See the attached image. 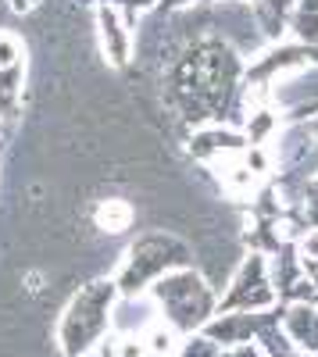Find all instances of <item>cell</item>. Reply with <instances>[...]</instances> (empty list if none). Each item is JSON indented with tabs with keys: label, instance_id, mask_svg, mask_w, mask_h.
Segmentation results:
<instances>
[{
	"label": "cell",
	"instance_id": "10",
	"mask_svg": "<svg viewBox=\"0 0 318 357\" xmlns=\"http://www.w3.org/2000/svg\"><path fill=\"white\" fill-rule=\"evenodd\" d=\"M250 11L265 43H279L290 36V15L297 11V0H254Z\"/></svg>",
	"mask_w": 318,
	"mask_h": 357
},
{
	"label": "cell",
	"instance_id": "1",
	"mask_svg": "<svg viewBox=\"0 0 318 357\" xmlns=\"http://www.w3.org/2000/svg\"><path fill=\"white\" fill-rule=\"evenodd\" d=\"M114 301H119L114 279H93L90 286H82L61 311V321H57L54 333L57 350L65 357H86L97 343H104L111 336Z\"/></svg>",
	"mask_w": 318,
	"mask_h": 357
},
{
	"label": "cell",
	"instance_id": "19",
	"mask_svg": "<svg viewBox=\"0 0 318 357\" xmlns=\"http://www.w3.org/2000/svg\"><path fill=\"white\" fill-rule=\"evenodd\" d=\"M311 129H315V139H318V114H315V122H311Z\"/></svg>",
	"mask_w": 318,
	"mask_h": 357
},
{
	"label": "cell",
	"instance_id": "8",
	"mask_svg": "<svg viewBox=\"0 0 318 357\" xmlns=\"http://www.w3.org/2000/svg\"><path fill=\"white\" fill-rule=\"evenodd\" d=\"M158 321H161V311H158L151 293H136V296L119 293L114 311H111V333L114 336H143Z\"/></svg>",
	"mask_w": 318,
	"mask_h": 357
},
{
	"label": "cell",
	"instance_id": "11",
	"mask_svg": "<svg viewBox=\"0 0 318 357\" xmlns=\"http://www.w3.org/2000/svg\"><path fill=\"white\" fill-rule=\"evenodd\" d=\"M290 40L318 54V0H297V11L290 15Z\"/></svg>",
	"mask_w": 318,
	"mask_h": 357
},
{
	"label": "cell",
	"instance_id": "18",
	"mask_svg": "<svg viewBox=\"0 0 318 357\" xmlns=\"http://www.w3.org/2000/svg\"><path fill=\"white\" fill-rule=\"evenodd\" d=\"M8 8H11V15H33L40 8V0H8Z\"/></svg>",
	"mask_w": 318,
	"mask_h": 357
},
{
	"label": "cell",
	"instance_id": "14",
	"mask_svg": "<svg viewBox=\"0 0 318 357\" xmlns=\"http://www.w3.org/2000/svg\"><path fill=\"white\" fill-rule=\"evenodd\" d=\"M218 354H222V347H218L211 336H204V333L183 336V343H179V350H176V357H218Z\"/></svg>",
	"mask_w": 318,
	"mask_h": 357
},
{
	"label": "cell",
	"instance_id": "20",
	"mask_svg": "<svg viewBox=\"0 0 318 357\" xmlns=\"http://www.w3.org/2000/svg\"><path fill=\"white\" fill-rule=\"evenodd\" d=\"M204 4H222V0H204Z\"/></svg>",
	"mask_w": 318,
	"mask_h": 357
},
{
	"label": "cell",
	"instance_id": "2",
	"mask_svg": "<svg viewBox=\"0 0 318 357\" xmlns=\"http://www.w3.org/2000/svg\"><path fill=\"white\" fill-rule=\"evenodd\" d=\"M151 296L161 311V321L172 325L179 336H193L215 318L218 311V293L208 286V279L197 268H176V272L161 275L151 286Z\"/></svg>",
	"mask_w": 318,
	"mask_h": 357
},
{
	"label": "cell",
	"instance_id": "17",
	"mask_svg": "<svg viewBox=\"0 0 318 357\" xmlns=\"http://www.w3.org/2000/svg\"><path fill=\"white\" fill-rule=\"evenodd\" d=\"M193 4H200V0H161L158 11H165V15H176V11H190Z\"/></svg>",
	"mask_w": 318,
	"mask_h": 357
},
{
	"label": "cell",
	"instance_id": "13",
	"mask_svg": "<svg viewBox=\"0 0 318 357\" xmlns=\"http://www.w3.org/2000/svg\"><path fill=\"white\" fill-rule=\"evenodd\" d=\"M139 340H143V347H147L151 357H176V350H179V343H183V336L172 329V325H165V321L151 325V329L143 333Z\"/></svg>",
	"mask_w": 318,
	"mask_h": 357
},
{
	"label": "cell",
	"instance_id": "22",
	"mask_svg": "<svg viewBox=\"0 0 318 357\" xmlns=\"http://www.w3.org/2000/svg\"><path fill=\"white\" fill-rule=\"evenodd\" d=\"M315 357H318V354H315Z\"/></svg>",
	"mask_w": 318,
	"mask_h": 357
},
{
	"label": "cell",
	"instance_id": "21",
	"mask_svg": "<svg viewBox=\"0 0 318 357\" xmlns=\"http://www.w3.org/2000/svg\"><path fill=\"white\" fill-rule=\"evenodd\" d=\"M250 4H254V0H250Z\"/></svg>",
	"mask_w": 318,
	"mask_h": 357
},
{
	"label": "cell",
	"instance_id": "9",
	"mask_svg": "<svg viewBox=\"0 0 318 357\" xmlns=\"http://www.w3.org/2000/svg\"><path fill=\"white\" fill-rule=\"evenodd\" d=\"M282 333L308 357L318 354V304H282Z\"/></svg>",
	"mask_w": 318,
	"mask_h": 357
},
{
	"label": "cell",
	"instance_id": "16",
	"mask_svg": "<svg viewBox=\"0 0 318 357\" xmlns=\"http://www.w3.org/2000/svg\"><path fill=\"white\" fill-rule=\"evenodd\" d=\"M218 357H265V350L257 347V340L254 343H236V347H222V354Z\"/></svg>",
	"mask_w": 318,
	"mask_h": 357
},
{
	"label": "cell",
	"instance_id": "6",
	"mask_svg": "<svg viewBox=\"0 0 318 357\" xmlns=\"http://www.w3.org/2000/svg\"><path fill=\"white\" fill-rule=\"evenodd\" d=\"M247 146H250V143H247L243 129L229 126V122H208V126H197V129H193L186 151H190L193 161L215 168V165H222V161H229V158L243 154Z\"/></svg>",
	"mask_w": 318,
	"mask_h": 357
},
{
	"label": "cell",
	"instance_id": "5",
	"mask_svg": "<svg viewBox=\"0 0 318 357\" xmlns=\"http://www.w3.org/2000/svg\"><path fill=\"white\" fill-rule=\"evenodd\" d=\"M279 318H282V304L268 311H215V318L200 333L211 336L218 347H236V343H254Z\"/></svg>",
	"mask_w": 318,
	"mask_h": 357
},
{
	"label": "cell",
	"instance_id": "4",
	"mask_svg": "<svg viewBox=\"0 0 318 357\" xmlns=\"http://www.w3.org/2000/svg\"><path fill=\"white\" fill-rule=\"evenodd\" d=\"M279 304V293L268 272V257L250 250L240 264L229 286L218 293V311H268Z\"/></svg>",
	"mask_w": 318,
	"mask_h": 357
},
{
	"label": "cell",
	"instance_id": "7",
	"mask_svg": "<svg viewBox=\"0 0 318 357\" xmlns=\"http://www.w3.org/2000/svg\"><path fill=\"white\" fill-rule=\"evenodd\" d=\"M93 18H97V40H100V50L107 57V65L126 68L132 61V50H136V33H132L136 25L111 4H97Z\"/></svg>",
	"mask_w": 318,
	"mask_h": 357
},
{
	"label": "cell",
	"instance_id": "15",
	"mask_svg": "<svg viewBox=\"0 0 318 357\" xmlns=\"http://www.w3.org/2000/svg\"><path fill=\"white\" fill-rule=\"evenodd\" d=\"M18 61H22V43L11 33H0V68L18 65Z\"/></svg>",
	"mask_w": 318,
	"mask_h": 357
},
{
	"label": "cell",
	"instance_id": "3",
	"mask_svg": "<svg viewBox=\"0 0 318 357\" xmlns=\"http://www.w3.org/2000/svg\"><path fill=\"white\" fill-rule=\"evenodd\" d=\"M190 261H193L190 243H183L179 236H172L165 229H151L129 243L119 272L111 279L122 296H136V293H151V286L161 275L176 272V268H186Z\"/></svg>",
	"mask_w": 318,
	"mask_h": 357
},
{
	"label": "cell",
	"instance_id": "12",
	"mask_svg": "<svg viewBox=\"0 0 318 357\" xmlns=\"http://www.w3.org/2000/svg\"><path fill=\"white\" fill-rule=\"evenodd\" d=\"M93 222H97V229H104L111 236L126 232L132 225V207H129V200H100L93 211Z\"/></svg>",
	"mask_w": 318,
	"mask_h": 357
}]
</instances>
